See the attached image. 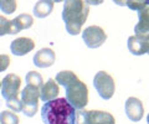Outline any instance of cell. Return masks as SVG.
<instances>
[{
  "mask_svg": "<svg viewBox=\"0 0 149 124\" xmlns=\"http://www.w3.org/2000/svg\"><path fill=\"white\" fill-rule=\"evenodd\" d=\"M77 109L65 98L45 102L41 108L44 124H76Z\"/></svg>",
  "mask_w": 149,
  "mask_h": 124,
  "instance_id": "1",
  "label": "cell"
},
{
  "mask_svg": "<svg viewBox=\"0 0 149 124\" xmlns=\"http://www.w3.org/2000/svg\"><path fill=\"white\" fill-rule=\"evenodd\" d=\"M90 8L83 0H66L63 4L62 20L70 35L82 33V26L87 21Z\"/></svg>",
  "mask_w": 149,
  "mask_h": 124,
  "instance_id": "2",
  "label": "cell"
},
{
  "mask_svg": "<svg viewBox=\"0 0 149 124\" xmlns=\"http://www.w3.org/2000/svg\"><path fill=\"white\" fill-rule=\"evenodd\" d=\"M65 89H66V99L76 109H83L88 104V88L82 81L77 80Z\"/></svg>",
  "mask_w": 149,
  "mask_h": 124,
  "instance_id": "3",
  "label": "cell"
},
{
  "mask_svg": "<svg viewBox=\"0 0 149 124\" xmlns=\"http://www.w3.org/2000/svg\"><path fill=\"white\" fill-rule=\"evenodd\" d=\"M93 86L102 99H111L114 94L116 83L112 76L104 71H98L93 78Z\"/></svg>",
  "mask_w": 149,
  "mask_h": 124,
  "instance_id": "4",
  "label": "cell"
},
{
  "mask_svg": "<svg viewBox=\"0 0 149 124\" xmlns=\"http://www.w3.org/2000/svg\"><path fill=\"white\" fill-rule=\"evenodd\" d=\"M39 99L40 97V88L35 86L26 85L25 88L21 91V100L24 103V111L22 113L26 117H34L37 108H39Z\"/></svg>",
  "mask_w": 149,
  "mask_h": 124,
  "instance_id": "5",
  "label": "cell"
},
{
  "mask_svg": "<svg viewBox=\"0 0 149 124\" xmlns=\"http://www.w3.org/2000/svg\"><path fill=\"white\" fill-rule=\"evenodd\" d=\"M82 40L88 48H98L106 42L107 34L102 27L92 25L82 31Z\"/></svg>",
  "mask_w": 149,
  "mask_h": 124,
  "instance_id": "6",
  "label": "cell"
},
{
  "mask_svg": "<svg viewBox=\"0 0 149 124\" xmlns=\"http://www.w3.org/2000/svg\"><path fill=\"white\" fill-rule=\"evenodd\" d=\"M21 78L15 73H9L1 80V96L5 99L15 98L19 94Z\"/></svg>",
  "mask_w": 149,
  "mask_h": 124,
  "instance_id": "7",
  "label": "cell"
},
{
  "mask_svg": "<svg viewBox=\"0 0 149 124\" xmlns=\"http://www.w3.org/2000/svg\"><path fill=\"white\" fill-rule=\"evenodd\" d=\"M124 112L129 121H132L134 123L139 122L143 118V114H144V107H143L142 100L136 97L127 98L124 103Z\"/></svg>",
  "mask_w": 149,
  "mask_h": 124,
  "instance_id": "8",
  "label": "cell"
},
{
  "mask_svg": "<svg viewBox=\"0 0 149 124\" xmlns=\"http://www.w3.org/2000/svg\"><path fill=\"white\" fill-rule=\"evenodd\" d=\"M136 36L144 41H149V8L138 11V22L134 26Z\"/></svg>",
  "mask_w": 149,
  "mask_h": 124,
  "instance_id": "9",
  "label": "cell"
},
{
  "mask_svg": "<svg viewBox=\"0 0 149 124\" xmlns=\"http://www.w3.org/2000/svg\"><path fill=\"white\" fill-rule=\"evenodd\" d=\"M55 61H56L55 51L49 47L39 50V51L34 55V57H32L34 65L39 68H47L50 66H52Z\"/></svg>",
  "mask_w": 149,
  "mask_h": 124,
  "instance_id": "10",
  "label": "cell"
},
{
  "mask_svg": "<svg viewBox=\"0 0 149 124\" xmlns=\"http://www.w3.org/2000/svg\"><path fill=\"white\" fill-rule=\"evenodd\" d=\"M34 47L35 42L30 37H19L10 44V50L15 56H24V55L30 53L34 50Z\"/></svg>",
  "mask_w": 149,
  "mask_h": 124,
  "instance_id": "11",
  "label": "cell"
},
{
  "mask_svg": "<svg viewBox=\"0 0 149 124\" xmlns=\"http://www.w3.org/2000/svg\"><path fill=\"white\" fill-rule=\"evenodd\" d=\"M127 46H128L129 52L132 55H134V56H142L144 53H148L149 41H144L142 39L137 37L136 35H133L128 37Z\"/></svg>",
  "mask_w": 149,
  "mask_h": 124,
  "instance_id": "12",
  "label": "cell"
},
{
  "mask_svg": "<svg viewBox=\"0 0 149 124\" xmlns=\"http://www.w3.org/2000/svg\"><path fill=\"white\" fill-rule=\"evenodd\" d=\"M58 93H60L58 83L56 82V80H52V78L49 80L46 83H44L42 87L40 88V97L44 100V103L49 102V100L56 99Z\"/></svg>",
  "mask_w": 149,
  "mask_h": 124,
  "instance_id": "13",
  "label": "cell"
},
{
  "mask_svg": "<svg viewBox=\"0 0 149 124\" xmlns=\"http://www.w3.org/2000/svg\"><path fill=\"white\" fill-rule=\"evenodd\" d=\"M90 124H116V119L109 112L104 111H88Z\"/></svg>",
  "mask_w": 149,
  "mask_h": 124,
  "instance_id": "14",
  "label": "cell"
},
{
  "mask_svg": "<svg viewBox=\"0 0 149 124\" xmlns=\"http://www.w3.org/2000/svg\"><path fill=\"white\" fill-rule=\"evenodd\" d=\"M54 10V1L52 0H39L34 6V15L39 19L47 17Z\"/></svg>",
  "mask_w": 149,
  "mask_h": 124,
  "instance_id": "15",
  "label": "cell"
},
{
  "mask_svg": "<svg viewBox=\"0 0 149 124\" xmlns=\"http://www.w3.org/2000/svg\"><path fill=\"white\" fill-rule=\"evenodd\" d=\"M55 80L60 86H62L66 88V87H68L70 85H72L73 82H76L78 80V77L71 71H61L56 75Z\"/></svg>",
  "mask_w": 149,
  "mask_h": 124,
  "instance_id": "16",
  "label": "cell"
},
{
  "mask_svg": "<svg viewBox=\"0 0 149 124\" xmlns=\"http://www.w3.org/2000/svg\"><path fill=\"white\" fill-rule=\"evenodd\" d=\"M13 21H14V24H15L17 31L20 33V31L26 30L32 26V24H34V17L29 15V14H20V15L16 16Z\"/></svg>",
  "mask_w": 149,
  "mask_h": 124,
  "instance_id": "17",
  "label": "cell"
},
{
  "mask_svg": "<svg viewBox=\"0 0 149 124\" xmlns=\"http://www.w3.org/2000/svg\"><path fill=\"white\" fill-rule=\"evenodd\" d=\"M19 34L15 24L13 20H8L4 16L0 17V35H15Z\"/></svg>",
  "mask_w": 149,
  "mask_h": 124,
  "instance_id": "18",
  "label": "cell"
},
{
  "mask_svg": "<svg viewBox=\"0 0 149 124\" xmlns=\"http://www.w3.org/2000/svg\"><path fill=\"white\" fill-rule=\"evenodd\" d=\"M25 81H26V85L35 86V87H37V88H41L42 85H44L42 76L36 71H31V72L27 73L26 77H25Z\"/></svg>",
  "mask_w": 149,
  "mask_h": 124,
  "instance_id": "19",
  "label": "cell"
},
{
  "mask_svg": "<svg viewBox=\"0 0 149 124\" xmlns=\"http://www.w3.org/2000/svg\"><path fill=\"white\" fill-rule=\"evenodd\" d=\"M20 119L13 111H3L0 114V124H19Z\"/></svg>",
  "mask_w": 149,
  "mask_h": 124,
  "instance_id": "20",
  "label": "cell"
},
{
  "mask_svg": "<svg viewBox=\"0 0 149 124\" xmlns=\"http://www.w3.org/2000/svg\"><path fill=\"white\" fill-rule=\"evenodd\" d=\"M16 0H0V10L10 15L16 10Z\"/></svg>",
  "mask_w": 149,
  "mask_h": 124,
  "instance_id": "21",
  "label": "cell"
},
{
  "mask_svg": "<svg viewBox=\"0 0 149 124\" xmlns=\"http://www.w3.org/2000/svg\"><path fill=\"white\" fill-rule=\"evenodd\" d=\"M6 107L9 109H11L13 112H15V113H19V112L24 111V103H22V100L19 99L17 97L6 99Z\"/></svg>",
  "mask_w": 149,
  "mask_h": 124,
  "instance_id": "22",
  "label": "cell"
},
{
  "mask_svg": "<svg viewBox=\"0 0 149 124\" xmlns=\"http://www.w3.org/2000/svg\"><path fill=\"white\" fill-rule=\"evenodd\" d=\"M148 4L146 3V0H128L127 1V6L130 9V10H143V9L147 8Z\"/></svg>",
  "mask_w": 149,
  "mask_h": 124,
  "instance_id": "23",
  "label": "cell"
},
{
  "mask_svg": "<svg viewBox=\"0 0 149 124\" xmlns=\"http://www.w3.org/2000/svg\"><path fill=\"white\" fill-rule=\"evenodd\" d=\"M76 124H90V121H88V111H86V109H77Z\"/></svg>",
  "mask_w": 149,
  "mask_h": 124,
  "instance_id": "24",
  "label": "cell"
},
{
  "mask_svg": "<svg viewBox=\"0 0 149 124\" xmlns=\"http://www.w3.org/2000/svg\"><path fill=\"white\" fill-rule=\"evenodd\" d=\"M0 58H1V66H0V71L3 72L4 70H6L8 66H9V63H10V57H9L8 55H1Z\"/></svg>",
  "mask_w": 149,
  "mask_h": 124,
  "instance_id": "25",
  "label": "cell"
},
{
  "mask_svg": "<svg viewBox=\"0 0 149 124\" xmlns=\"http://www.w3.org/2000/svg\"><path fill=\"white\" fill-rule=\"evenodd\" d=\"M88 5H100L103 3V0H85Z\"/></svg>",
  "mask_w": 149,
  "mask_h": 124,
  "instance_id": "26",
  "label": "cell"
},
{
  "mask_svg": "<svg viewBox=\"0 0 149 124\" xmlns=\"http://www.w3.org/2000/svg\"><path fill=\"white\" fill-rule=\"evenodd\" d=\"M127 1H128V0H113V3L117 4V5H119V6L127 5Z\"/></svg>",
  "mask_w": 149,
  "mask_h": 124,
  "instance_id": "27",
  "label": "cell"
},
{
  "mask_svg": "<svg viewBox=\"0 0 149 124\" xmlns=\"http://www.w3.org/2000/svg\"><path fill=\"white\" fill-rule=\"evenodd\" d=\"M54 3H62V1H66V0H52Z\"/></svg>",
  "mask_w": 149,
  "mask_h": 124,
  "instance_id": "28",
  "label": "cell"
},
{
  "mask_svg": "<svg viewBox=\"0 0 149 124\" xmlns=\"http://www.w3.org/2000/svg\"><path fill=\"white\" fill-rule=\"evenodd\" d=\"M147 123L149 124V113H148V116H147Z\"/></svg>",
  "mask_w": 149,
  "mask_h": 124,
  "instance_id": "29",
  "label": "cell"
},
{
  "mask_svg": "<svg viewBox=\"0 0 149 124\" xmlns=\"http://www.w3.org/2000/svg\"><path fill=\"white\" fill-rule=\"evenodd\" d=\"M146 3L148 4V5H149V0H146Z\"/></svg>",
  "mask_w": 149,
  "mask_h": 124,
  "instance_id": "30",
  "label": "cell"
},
{
  "mask_svg": "<svg viewBox=\"0 0 149 124\" xmlns=\"http://www.w3.org/2000/svg\"><path fill=\"white\" fill-rule=\"evenodd\" d=\"M148 53H149V50H148Z\"/></svg>",
  "mask_w": 149,
  "mask_h": 124,
  "instance_id": "31",
  "label": "cell"
}]
</instances>
